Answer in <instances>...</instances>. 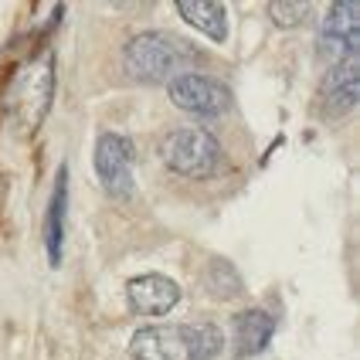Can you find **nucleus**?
<instances>
[{"label":"nucleus","instance_id":"1","mask_svg":"<svg viewBox=\"0 0 360 360\" xmlns=\"http://www.w3.org/2000/svg\"><path fill=\"white\" fill-rule=\"evenodd\" d=\"M55 99V55L41 51L20 72L11 75L4 89V109L20 136H34Z\"/></svg>","mask_w":360,"mask_h":360},{"label":"nucleus","instance_id":"8","mask_svg":"<svg viewBox=\"0 0 360 360\" xmlns=\"http://www.w3.org/2000/svg\"><path fill=\"white\" fill-rule=\"evenodd\" d=\"M133 360H191L184 326H146L129 340Z\"/></svg>","mask_w":360,"mask_h":360},{"label":"nucleus","instance_id":"13","mask_svg":"<svg viewBox=\"0 0 360 360\" xmlns=\"http://www.w3.org/2000/svg\"><path fill=\"white\" fill-rule=\"evenodd\" d=\"M184 340H187V354L191 360H214L224 350V333L221 326L200 320V323H184Z\"/></svg>","mask_w":360,"mask_h":360},{"label":"nucleus","instance_id":"9","mask_svg":"<svg viewBox=\"0 0 360 360\" xmlns=\"http://www.w3.org/2000/svg\"><path fill=\"white\" fill-rule=\"evenodd\" d=\"M65 221H68V167L58 170L55 191L48 200V214H44V255L51 269H58L65 259Z\"/></svg>","mask_w":360,"mask_h":360},{"label":"nucleus","instance_id":"4","mask_svg":"<svg viewBox=\"0 0 360 360\" xmlns=\"http://www.w3.org/2000/svg\"><path fill=\"white\" fill-rule=\"evenodd\" d=\"M167 92H170V99H174L177 109L191 112V116H200V120L224 116V112L231 109V102H235L228 85H221V82L211 79V75H194V72L174 79L167 85Z\"/></svg>","mask_w":360,"mask_h":360},{"label":"nucleus","instance_id":"5","mask_svg":"<svg viewBox=\"0 0 360 360\" xmlns=\"http://www.w3.org/2000/svg\"><path fill=\"white\" fill-rule=\"evenodd\" d=\"M133 167H136V146L122 133H102L96 143V174L102 187L116 198L133 194Z\"/></svg>","mask_w":360,"mask_h":360},{"label":"nucleus","instance_id":"10","mask_svg":"<svg viewBox=\"0 0 360 360\" xmlns=\"http://www.w3.org/2000/svg\"><path fill=\"white\" fill-rule=\"evenodd\" d=\"M357 99H360V65L357 58H343L326 72V82H323L326 112L330 116H343V112H350L357 105Z\"/></svg>","mask_w":360,"mask_h":360},{"label":"nucleus","instance_id":"2","mask_svg":"<svg viewBox=\"0 0 360 360\" xmlns=\"http://www.w3.org/2000/svg\"><path fill=\"white\" fill-rule=\"evenodd\" d=\"M198 58V48H191L187 41L163 34V31H143L126 44L122 68L136 82H174L180 75H187Z\"/></svg>","mask_w":360,"mask_h":360},{"label":"nucleus","instance_id":"12","mask_svg":"<svg viewBox=\"0 0 360 360\" xmlns=\"http://www.w3.org/2000/svg\"><path fill=\"white\" fill-rule=\"evenodd\" d=\"M177 14L194 31H200L204 38L211 41L228 38V11H224V4H214V0H180Z\"/></svg>","mask_w":360,"mask_h":360},{"label":"nucleus","instance_id":"14","mask_svg":"<svg viewBox=\"0 0 360 360\" xmlns=\"http://www.w3.org/2000/svg\"><path fill=\"white\" fill-rule=\"evenodd\" d=\"M309 4H302V0H296V4H289V0H276V4H269V18L276 20L279 27H285V31H292V27H300L302 20L309 18Z\"/></svg>","mask_w":360,"mask_h":360},{"label":"nucleus","instance_id":"3","mask_svg":"<svg viewBox=\"0 0 360 360\" xmlns=\"http://www.w3.org/2000/svg\"><path fill=\"white\" fill-rule=\"evenodd\" d=\"M163 163L180 174V177L204 180L211 177L221 167V143L214 140V133L198 129V126H180L174 129L160 146Z\"/></svg>","mask_w":360,"mask_h":360},{"label":"nucleus","instance_id":"11","mask_svg":"<svg viewBox=\"0 0 360 360\" xmlns=\"http://www.w3.org/2000/svg\"><path fill=\"white\" fill-rule=\"evenodd\" d=\"M276 333V320L265 309H245L235 316V357L262 354Z\"/></svg>","mask_w":360,"mask_h":360},{"label":"nucleus","instance_id":"7","mask_svg":"<svg viewBox=\"0 0 360 360\" xmlns=\"http://www.w3.org/2000/svg\"><path fill=\"white\" fill-rule=\"evenodd\" d=\"M126 300H129V309L140 316H167L180 302V285L167 276L150 272L126 282Z\"/></svg>","mask_w":360,"mask_h":360},{"label":"nucleus","instance_id":"6","mask_svg":"<svg viewBox=\"0 0 360 360\" xmlns=\"http://www.w3.org/2000/svg\"><path fill=\"white\" fill-rule=\"evenodd\" d=\"M320 55L323 58H357V48H360V7L350 4V0H337L330 4L326 18L320 24Z\"/></svg>","mask_w":360,"mask_h":360},{"label":"nucleus","instance_id":"15","mask_svg":"<svg viewBox=\"0 0 360 360\" xmlns=\"http://www.w3.org/2000/svg\"><path fill=\"white\" fill-rule=\"evenodd\" d=\"M0 198H4V180H0Z\"/></svg>","mask_w":360,"mask_h":360}]
</instances>
